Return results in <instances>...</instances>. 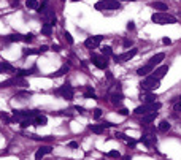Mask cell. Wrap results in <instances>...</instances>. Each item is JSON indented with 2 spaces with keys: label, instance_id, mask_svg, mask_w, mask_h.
Masks as SVG:
<instances>
[{
  "label": "cell",
  "instance_id": "cell-1",
  "mask_svg": "<svg viewBox=\"0 0 181 160\" xmlns=\"http://www.w3.org/2000/svg\"><path fill=\"white\" fill-rule=\"evenodd\" d=\"M151 21L154 24H161V25H165V24H176V18L168 14V13H164V11H159V13H154L151 16Z\"/></svg>",
  "mask_w": 181,
  "mask_h": 160
},
{
  "label": "cell",
  "instance_id": "cell-2",
  "mask_svg": "<svg viewBox=\"0 0 181 160\" xmlns=\"http://www.w3.org/2000/svg\"><path fill=\"white\" fill-rule=\"evenodd\" d=\"M95 10H98V11H105V10L116 11V10H121V3H119V0H100V2L95 3Z\"/></svg>",
  "mask_w": 181,
  "mask_h": 160
},
{
  "label": "cell",
  "instance_id": "cell-3",
  "mask_svg": "<svg viewBox=\"0 0 181 160\" xmlns=\"http://www.w3.org/2000/svg\"><path fill=\"white\" fill-rule=\"evenodd\" d=\"M161 103L159 101H151V103H143L141 106H137L135 108V114H148V113H152V111H157L161 110Z\"/></svg>",
  "mask_w": 181,
  "mask_h": 160
},
{
  "label": "cell",
  "instance_id": "cell-4",
  "mask_svg": "<svg viewBox=\"0 0 181 160\" xmlns=\"http://www.w3.org/2000/svg\"><path fill=\"white\" fill-rule=\"evenodd\" d=\"M159 86H161V79H156L152 76H148L145 81H141V84H140V87L143 90H156Z\"/></svg>",
  "mask_w": 181,
  "mask_h": 160
},
{
  "label": "cell",
  "instance_id": "cell-5",
  "mask_svg": "<svg viewBox=\"0 0 181 160\" xmlns=\"http://www.w3.org/2000/svg\"><path fill=\"white\" fill-rule=\"evenodd\" d=\"M35 114H38V111L37 110H21V111H18V110H14L13 111V121H22V119H25V117H34Z\"/></svg>",
  "mask_w": 181,
  "mask_h": 160
},
{
  "label": "cell",
  "instance_id": "cell-6",
  "mask_svg": "<svg viewBox=\"0 0 181 160\" xmlns=\"http://www.w3.org/2000/svg\"><path fill=\"white\" fill-rule=\"evenodd\" d=\"M91 62L97 67V68H100V70H105L107 67H108V59H107V56H98V54H92V57H91Z\"/></svg>",
  "mask_w": 181,
  "mask_h": 160
},
{
  "label": "cell",
  "instance_id": "cell-7",
  "mask_svg": "<svg viewBox=\"0 0 181 160\" xmlns=\"http://www.w3.org/2000/svg\"><path fill=\"white\" fill-rule=\"evenodd\" d=\"M137 48H132V49H129V51H125V52H122V54H119V56H114V60L116 62H119V64H122V62H127V60H130L134 56H137Z\"/></svg>",
  "mask_w": 181,
  "mask_h": 160
},
{
  "label": "cell",
  "instance_id": "cell-8",
  "mask_svg": "<svg viewBox=\"0 0 181 160\" xmlns=\"http://www.w3.org/2000/svg\"><path fill=\"white\" fill-rule=\"evenodd\" d=\"M146 147H154L157 144V138H156V133H143V137H141V140H140Z\"/></svg>",
  "mask_w": 181,
  "mask_h": 160
},
{
  "label": "cell",
  "instance_id": "cell-9",
  "mask_svg": "<svg viewBox=\"0 0 181 160\" xmlns=\"http://www.w3.org/2000/svg\"><path fill=\"white\" fill-rule=\"evenodd\" d=\"M56 94H57V95H62L65 100H72V98H73V95H75V90H73V87H72V86L64 84V86H61V87L56 90Z\"/></svg>",
  "mask_w": 181,
  "mask_h": 160
},
{
  "label": "cell",
  "instance_id": "cell-10",
  "mask_svg": "<svg viewBox=\"0 0 181 160\" xmlns=\"http://www.w3.org/2000/svg\"><path fill=\"white\" fill-rule=\"evenodd\" d=\"M103 40V35H95V37H89V38H86V41H84V46L88 48V49H95V48H98V44H100V41Z\"/></svg>",
  "mask_w": 181,
  "mask_h": 160
},
{
  "label": "cell",
  "instance_id": "cell-11",
  "mask_svg": "<svg viewBox=\"0 0 181 160\" xmlns=\"http://www.w3.org/2000/svg\"><path fill=\"white\" fill-rule=\"evenodd\" d=\"M167 71H168V65H162V67H159V68H154L152 73H151V76L156 78V79H162V78L167 75Z\"/></svg>",
  "mask_w": 181,
  "mask_h": 160
},
{
  "label": "cell",
  "instance_id": "cell-12",
  "mask_svg": "<svg viewBox=\"0 0 181 160\" xmlns=\"http://www.w3.org/2000/svg\"><path fill=\"white\" fill-rule=\"evenodd\" d=\"M164 59H165V54H164V52H157L156 56H152V57L148 60V64H149L151 67H154V68H156V65H159V64H161Z\"/></svg>",
  "mask_w": 181,
  "mask_h": 160
},
{
  "label": "cell",
  "instance_id": "cell-13",
  "mask_svg": "<svg viewBox=\"0 0 181 160\" xmlns=\"http://www.w3.org/2000/svg\"><path fill=\"white\" fill-rule=\"evenodd\" d=\"M51 152H53V147H51V146H41L35 152V158H41V157H45L46 154H51Z\"/></svg>",
  "mask_w": 181,
  "mask_h": 160
},
{
  "label": "cell",
  "instance_id": "cell-14",
  "mask_svg": "<svg viewBox=\"0 0 181 160\" xmlns=\"http://www.w3.org/2000/svg\"><path fill=\"white\" fill-rule=\"evenodd\" d=\"M157 117V111H152V113H148V114H143V121H141V125H146V124H151L154 119Z\"/></svg>",
  "mask_w": 181,
  "mask_h": 160
},
{
  "label": "cell",
  "instance_id": "cell-15",
  "mask_svg": "<svg viewBox=\"0 0 181 160\" xmlns=\"http://www.w3.org/2000/svg\"><path fill=\"white\" fill-rule=\"evenodd\" d=\"M145 103H151V101H156V95H154V94H151V90H148V92H143L141 94V97H140Z\"/></svg>",
  "mask_w": 181,
  "mask_h": 160
},
{
  "label": "cell",
  "instance_id": "cell-16",
  "mask_svg": "<svg viewBox=\"0 0 181 160\" xmlns=\"http://www.w3.org/2000/svg\"><path fill=\"white\" fill-rule=\"evenodd\" d=\"M152 70H154V67H151L149 64H146V65H143L141 68H138V71H137V75H140V76H146V75H149V73H152Z\"/></svg>",
  "mask_w": 181,
  "mask_h": 160
},
{
  "label": "cell",
  "instance_id": "cell-17",
  "mask_svg": "<svg viewBox=\"0 0 181 160\" xmlns=\"http://www.w3.org/2000/svg\"><path fill=\"white\" fill-rule=\"evenodd\" d=\"M13 71H14V68H13L11 64H8V62H0V73H13Z\"/></svg>",
  "mask_w": 181,
  "mask_h": 160
},
{
  "label": "cell",
  "instance_id": "cell-18",
  "mask_svg": "<svg viewBox=\"0 0 181 160\" xmlns=\"http://www.w3.org/2000/svg\"><path fill=\"white\" fill-rule=\"evenodd\" d=\"M46 122H48V119H46V116H41V114H35L34 116V125H46Z\"/></svg>",
  "mask_w": 181,
  "mask_h": 160
},
{
  "label": "cell",
  "instance_id": "cell-19",
  "mask_svg": "<svg viewBox=\"0 0 181 160\" xmlns=\"http://www.w3.org/2000/svg\"><path fill=\"white\" fill-rule=\"evenodd\" d=\"M41 34L46 35V37H49L51 34H53V25H51L49 22H45V24L41 25Z\"/></svg>",
  "mask_w": 181,
  "mask_h": 160
},
{
  "label": "cell",
  "instance_id": "cell-20",
  "mask_svg": "<svg viewBox=\"0 0 181 160\" xmlns=\"http://www.w3.org/2000/svg\"><path fill=\"white\" fill-rule=\"evenodd\" d=\"M151 7H152V8H156V10H161V11L168 10V7H167L164 2H152V3H151Z\"/></svg>",
  "mask_w": 181,
  "mask_h": 160
},
{
  "label": "cell",
  "instance_id": "cell-21",
  "mask_svg": "<svg viewBox=\"0 0 181 160\" xmlns=\"http://www.w3.org/2000/svg\"><path fill=\"white\" fill-rule=\"evenodd\" d=\"M34 71H35V67L30 68V70H18V71H16V76H21V78H24V76H30Z\"/></svg>",
  "mask_w": 181,
  "mask_h": 160
},
{
  "label": "cell",
  "instance_id": "cell-22",
  "mask_svg": "<svg viewBox=\"0 0 181 160\" xmlns=\"http://www.w3.org/2000/svg\"><path fill=\"white\" fill-rule=\"evenodd\" d=\"M22 37H24V35H19V34H11V35H8V37H7V41H10V43L21 41V40H22Z\"/></svg>",
  "mask_w": 181,
  "mask_h": 160
},
{
  "label": "cell",
  "instance_id": "cell-23",
  "mask_svg": "<svg viewBox=\"0 0 181 160\" xmlns=\"http://www.w3.org/2000/svg\"><path fill=\"white\" fill-rule=\"evenodd\" d=\"M25 7H27L29 10H38L40 3L37 2V0H27V2H25Z\"/></svg>",
  "mask_w": 181,
  "mask_h": 160
},
{
  "label": "cell",
  "instance_id": "cell-24",
  "mask_svg": "<svg viewBox=\"0 0 181 160\" xmlns=\"http://www.w3.org/2000/svg\"><path fill=\"white\" fill-rule=\"evenodd\" d=\"M32 124H34V117H25V119L21 121V127H22V128H27V127L32 125Z\"/></svg>",
  "mask_w": 181,
  "mask_h": 160
},
{
  "label": "cell",
  "instance_id": "cell-25",
  "mask_svg": "<svg viewBox=\"0 0 181 160\" xmlns=\"http://www.w3.org/2000/svg\"><path fill=\"white\" fill-rule=\"evenodd\" d=\"M94 133H97V135H102V133H103V128H105V127H103V125H91L89 127Z\"/></svg>",
  "mask_w": 181,
  "mask_h": 160
},
{
  "label": "cell",
  "instance_id": "cell-26",
  "mask_svg": "<svg viewBox=\"0 0 181 160\" xmlns=\"http://www.w3.org/2000/svg\"><path fill=\"white\" fill-rule=\"evenodd\" d=\"M84 98H97V97H95V92H94L92 87H88V89H86V92H84Z\"/></svg>",
  "mask_w": 181,
  "mask_h": 160
},
{
  "label": "cell",
  "instance_id": "cell-27",
  "mask_svg": "<svg viewBox=\"0 0 181 160\" xmlns=\"http://www.w3.org/2000/svg\"><path fill=\"white\" fill-rule=\"evenodd\" d=\"M121 100H122V94H113V97H111V101L114 103V105H121Z\"/></svg>",
  "mask_w": 181,
  "mask_h": 160
},
{
  "label": "cell",
  "instance_id": "cell-28",
  "mask_svg": "<svg viewBox=\"0 0 181 160\" xmlns=\"http://www.w3.org/2000/svg\"><path fill=\"white\" fill-rule=\"evenodd\" d=\"M168 130H170V124L167 121H162L159 124V132H168Z\"/></svg>",
  "mask_w": 181,
  "mask_h": 160
},
{
  "label": "cell",
  "instance_id": "cell-29",
  "mask_svg": "<svg viewBox=\"0 0 181 160\" xmlns=\"http://www.w3.org/2000/svg\"><path fill=\"white\" fill-rule=\"evenodd\" d=\"M67 71H68V67H67V65H64V67H61V68L54 73V76H64Z\"/></svg>",
  "mask_w": 181,
  "mask_h": 160
},
{
  "label": "cell",
  "instance_id": "cell-30",
  "mask_svg": "<svg viewBox=\"0 0 181 160\" xmlns=\"http://www.w3.org/2000/svg\"><path fill=\"white\" fill-rule=\"evenodd\" d=\"M102 54L108 57V56H111V54H113V49H111L110 46H105V48H102Z\"/></svg>",
  "mask_w": 181,
  "mask_h": 160
},
{
  "label": "cell",
  "instance_id": "cell-31",
  "mask_svg": "<svg viewBox=\"0 0 181 160\" xmlns=\"http://www.w3.org/2000/svg\"><path fill=\"white\" fill-rule=\"evenodd\" d=\"M16 95H18V97H24V98H29V97H32V92H30V90H21V92H18Z\"/></svg>",
  "mask_w": 181,
  "mask_h": 160
},
{
  "label": "cell",
  "instance_id": "cell-32",
  "mask_svg": "<svg viewBox=\"0 0 181 160\" xmlns=\"http://www.w3.org/2000/svg\"><path fill=\"white\" fill-rule=\"evenodd\" d=\"M0 119H2V121H5L7 124H11V122H13V117H10L7 113H2V114H0Z\"/></svg>",
  "mask_w": 181,
  "mask_h": 160
},
{
  "label": "cell",
  "instance_id": "cell-33",
  "mask_svg": "<svg viewBox=\"0 0 181 160\" xmlns=\"http://www.w3.org/2000/svg\"><path fill=\"white\" fill-rule=\"evenodd\" d=\"M32 40H34V35H32V34H27V35L22 37V41H25V43H30Z\"/></svg>",
  "mask_w": 181,
  "mask_h": 160
},
{
  "label": "cell",
  "instance_id": "cell-34",
  "mask_svg": "<svg viewBox=\"0 0 181 160\" xmlns=\"http://www.w3.org/2000/svg\"><path fill=\"white\" fill-rule=\"evenodd\" d=\"M37 52H38V51H34V49H24L22 54H24V56H30V54H37Z\"/></svg>",
  "mask_w": 181,
  "mask_h": 160
},
{
  "label": "cell",
  "instance_id": "cell-35",
  "mask_svg": "<svg viewBox=\"0 0 181 160\" xmlns=\"http://www.w3.org/2000/svg\"><path fill=\"white\" fill-rule=\"evenodd\" d=\"M100 116H102V110H100V108H95V110H94V117L98 119Z\"/></svg>",
  "mask_w": 181,
  "mask_h": 160
},
{
  "label": "cell",
  "instance_id": "cell-36",
  "mask_svg": "<svg viewBox=\"0 0 181 160\" xmlns=\"http://www.w3.org/2000/svg\"><path fill=\"white\" fill-rule=\"evenodd\" d=\"M107 155H108V157H121V154H119L118 151H110Z\"/></svg>",
  "mask_w": 181,
  "mask_h": 160
},
{
  "label": "cell",
  "instance_id": "cell-37",
  "mask_svg": "<svg viewBox=\"0 0 181 160\" xmlns=\"http://www.w3.org/2000/svg\"><path fill=\"white\" fill-rule=\"evenodd\" d=\"M64 35H65V40H67V41H68V43H70V44H73V38H72V35H70V34H68V32H65V34H64Z\"/></svg>",
  "mask_w": 181,
  "mask_h": 160
},
{
  "label": "cell",
  "instance_id": "cell-38",
  "mask_svg": "<svg viewBox=\"0 0 181 160\" xmlns=\"http://www.w3.org/2000/svg\"><path fill=\"white\" fill-rule=\"evenodd\" d=\"M118 113H119L121 116H127V114H129V110H127V108H121Z\"/></svg>",
  "mask_w": 181,
  "mask_h": 160
},
{
  "label": "cell",
  "instance_id": "cell-39",
  "mask_svg": "<svg viewBox=\"0 0 181 160\" xmlns=\"http://www.w3.org/2000/svg\"><path fill=\"white\" fill-rule=\"evenodd\" d=\"M127 29H129V30H134V29H135V24H134V22L130 21V22L127 24Z\"/></svg>",
  "mask_w": 181,
  "mask_h": 160
},
{
  "label": "cell",
  "instance_id": "cell-40",
  "mask_svg": "<svg viewBox=\"0 0 181 160\" xmlns=\"http://www.w3.org/2000/svg\"><path fill=\"white\" fill-rule=\"evenodd\" d=\"M51 49L56 51V52H59V51H61V46H59V44H53V46H51Z\"/></svg>",
  "mask_w": 181,
  "mask_h": 160
},
{
  "label": "cell",
  "instance_id": "cell-41",
  "mask_svg": "<svg viewBox=\"0 0 181 160\" xmlns=\"http://www.w3.org/2000/svg\"><path fill=\"white\" fill-rule=\"evenodd\" d=\"M176 111H178V113H181V97H179V100H178V105H176Z\"/></svg>",
  "mask_w": 181,
  "mask_h": 160
},
{
  "label": "cell",
  "instance_id": "cell-42",
  "mask_svg": "<svg viewBox=\"0 0 181 160\" xmlns=\"http://www.w3.org/2000/svg\"><path fill=\"white\" fill-rule=\"evenodd\" d=\"M68 146L75 149V147H78V143H76V141H70V144H68Z\"/></svg>",
  "mask_w": 181,
  "mask_h": 160
},
{
  "label": "cell",
  "instance_id": "cell-43",
  "mask_svg": "<svg viewBox=\"0 0 181 160\" xmlns=\"http://www.w3.org/2000/svg\"><path fill=\"white\" fill-rule=\"evenodd\" d=\"M162 43H164V44H172V40H170V38H164Z\"/></svg>",
  "mask_w": 181,
  "mask_h": 160
},
{
  "label": "cell",
  "instance_id": "cell-44",
  "mask_svg": "<svg viewBox=\"0 0 181 160\" xmlns=\"http://www.w3.org/2000/svg\"><path fill=\"white\" fill-rule=\"evenodd\" d=\"M75 110L80 111V113H84V108H83V106H75Z\"/></svg>",
  "mask_w": 181,
  "mask_h": 160
},
{
  "label": "cell",
  "instance_id": "cell-45",
  "mask_svg": "<svg viewBox=\"0 0 181 160\" xmlns=\"http://www.w3.org/2000/svg\"><path fill=\"white\" fill-rule=\"evenodd\" d=\"M132 44V41H129V40H124V48H129Z\"/></svg>",
  "mask_w": 181,
  "mask_h": 160
},
{
  "label": "cell",
  "instance_id": "cell-46",
  "mask_svg": "<svg viewBox=\"0 0 181 160\" xmlns=\"http://www.w3.org/2000/svg\"><path fill=\"white\" fill-rule=\"evenodd\" d=\"M102 125H103V127H114V124H111V122H103Z\"/></svg>",
  "mask_w": 181,
  "mask_h": 160
},
{
  "label": "cell",
  "instance_id": "cell-47",
  "mask_svg": "<svg viewBox=\"0 0 181 160\" xmlns=\"http://www.w3.org/2000/svg\"><path fill=\"white\" fill-rule=\"evenodd\" d=\"M45 51H48V46H41V48L38 49V52H45Z\"/></svg>",
  "mask_w": 181,
  "mask_h": 160
},
{
  "label": "cell",
  "instance_id": "cell-48",
  "mask_svg": "<svg viewBox=\"0 0 181 160\" xmlns=\"http://www.w3.org/2000/svg\"><path fill=\"white\" fill-rule=\"evenodd\" d=\"M119 2H135V0H119Z\"/></svg>",
  "mask_w": 181,
  "mask_h": 160
},
{
  "label": "cell",
  "instance_id": "cell-49",
  "mask_svg": "<svg viewBox=\"0 0 181 160\" xmlns=\"http://www.w3.org/2000/svg\"><path fill=\"white\" fill-rule=\"evenodd\" d=\"M72 2H80V0H72Z\"/></svg>",
  "mask_w": 181,
  "mask_h": 160
},
{
  "label": "cell",
  "instance_id": "cell-50",
  "mask_svg": "<svg viewBox=\"0 0 181 160\" xmlns=\"http://www.w3.org/2000/svg\"><path fill=\"white\" fill-rule=\"evenodd\" d=\"M62 2H64V0H62Z\"/></svg>",
  "mask_w": 181,
  "mask_h": 160
}]
</instances>
